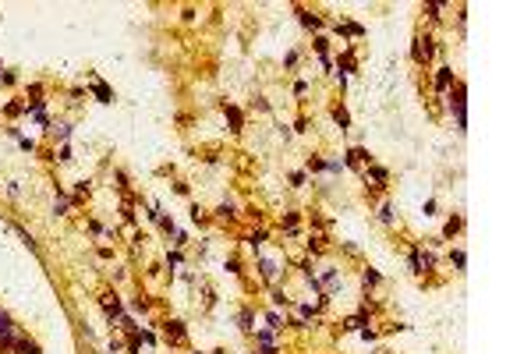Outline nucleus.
<instances>
[{
	"mask_svg": "<svg viewBox=\"0 0 531 354\" xmlns=\"http://www.w3.org/2000/svg\"><path fill=\"white\" fill-rule=\"evenodd\" d=\"M166 336L170 340H185V326L181 322H166Z\"/></svg>",
	"mask_w": 531,
	"mask_h": 354,
	"instance_id": "nucleus-6",
	"label": "nucleus"
},
{
	"mask_svg": "<svg viewBox=\"0 0 531 354\" xmlns=\"http://www.w3.org/2000/svg\"><path fill=\"white\" fill-rule=\"evenodd\" d=\"M4 333H15V326H11L8 312H0V336H4Z\"/></svg>",
	"mask_w": 531,
	"mask_h": 354,
	"instance_id": "nucleus-11",
	"label": "nucleus"
},
{
	"mask_svg": "<svg viewBox=\"0 0 531 354\" xmlns=\"http://www.w3.org/2000/svg\"><path fill=\"white\" fill-rule=\"evenodd\" d=\"M223 110H227V121L234 124V131H241V110L238 106H223Z\"/></svg>",
	"mask_w": 531,
	"mask_h": 354,
	"instance_id": "nucleus-8",
	"label": "nucleus"
},
{
	"mask_svg": "<svg viewBox=\"0 0 531 354\" xmlns=\"http://www.w3.org/2000/svg\"><path fill=\"white\" fill-rule=\"evenodd\" d=\"M15 350H18V354H39V343H29V340H18V343H15Z\"/></svg>",
	"mask_w": 531,
	"mask_h": 354,
	"instance_id": "nucleus-9",
	"label": "nucleus"
},
{
	"mask_svg": "<svg viewBox=\"0 0 531 354\" xmlns=\"http://www.w3.org/2000/svg\"><path fill=\"white\" fill-rule=\"evenodd\" d=\"M333 121L340 124V131H347V124H350V113H347L343 106H336V110H333Z\"/></svg>",
	"mask_w": 531,
	"mask_h": 354,
	"instance_id": "nucleus-5",
	"label": "nucleus"
},
{
	"mask_svg": "<svg viewBox=\"0 0 531 354\" xmlns=\"http://www.w3.org/2000/svg\"><path fill=\"white\" fill-rule=\"evenodd\" d=\"M92 92H96V99H99V103H110V89H106L103 82H92Z\"/></svg>",
	"mask_w": 531,
	"mask_h": 354,
	"instance_id": "nucleus-7",
	"label": "nucleus"
},
{
	"mask_svg": "<svg viewBox=\"0 0 531 354\" xmlns=\"http://www.w3.org/2000/svg\"><path fill=\"white\" fill-rule=\"evenodd\" d=\"M457 230H460V216H453V220H450V223H446V238H453V234H457Z\"/></svg>",
	"mask_w": 531,
	"mask_h": 354,
	"instance_id": "nucleus-14",
	"label": "nucleus"
},
{
	"mask_svg": "<svg viewBox=\"0 0 531 354\" xmlns=\"http://www.w3.org/2000/svg\"><path fill=\"white\" fill-rule=\"evenodd\" d=\"M262 276L273 280V276H276V266H273V262H262Z\"/></svg>",
	"mask_w": 531,
	"mask_h": 354,
	"instance_id": "nucleus-16",
	"label": "nucleus"
},
{
	"mask_svg": "<svg viewBox=\"0 0 531 354\" xmlns=\"http://www.w3.org/2000/svg\"><path fill=\"white\" fill-rule=\"evenodd\" d=\"M248 241H252V245H255V248H259V245H262V241H266V230H255V234H252V238H248Z\"/></svg>",
	"mask_w": 531,
	"mask_h": 354,
	"instance_id": "nucleus-19",
	"label": "nucleus"
},
{
	"mask_svg": "<svg viewBox=\"0 0 531 354\" xmlns=\"http://www.w3.org/2000/svg\"><path fill=\"white\" fill-rule=\"evenodd\" d=\"M365 326V315H354V319H347V329H362Z\"/></svg>",
	"mask_w": 531,
	"mask_h": 354,
	"instance_id": "nucleus-15",
	"label": "nucleus"
},
{
	"mask_svg": "<svg viewBox=\"0 0 531 354\" xmlns=\"http://www.w3.org/2000/svg\"><path fill=\"white\" fill-rule=\"evenodd\" d=\"M315 50H319V53H322V61H326V53H329V39H322V36H319V39H315Z\"/></svg>",
	"mask_w": 531,
	"mask_h": 354,
	"instance_id": "nucleus-13",
	"label": "nucleus"
},
{
	"mask_svg": "<svg viewBox=\"0 0 531 354\" xmlns=\"http://www.w3.org/2000/svg\"><path fill=\"white\" fill-rule=\"evenodd\" d=\"M362 280H365V287H376V283H379V273H376V269H365Z\"/></svg>",
	"mask_w": 531,
	"mask_h": 354,
	"instance_id": "nucleus-12",
	"label": "nucleus"
},
{
	"mask_svg": "<svg viewBox=\"0 0 531 354\" xmlns=\"http://www.w3.org/2000/svg\"><path fill=\"white\" fill-rule=\"evenodd\" d=\"M432 57V39L429 36H418L415 39V61H429Z\"/></svg>",
	"mask_w": 531,
	"mask_h": 354,
	"instance_id": "nucleus-2",
	"label": "nucleus"
},
{
	"mask_svg": "<svg viewBox=\"0 0 531 354\" xmlns=\"http://www.w3.org/2000/svg\"><path fill=\"white\" fill-rule=\"evenodd\" d=\"M450 82H453V71H450V68H439V71H436V89H450Z\"/></svg>",
	"mask_w": 531,
	"mask_h": 354,
	"instance_id": "nucleus-3",
	"label": "nucleus"
},
{
	"mask_svg": "<svg viewBox=\"0 0 531 354\" xmlns=\"http://www.w3.org/2000/svg\"><path fill=\"white\" fill-rule=\"evenodd\" d=\"M453 110H457V128L464 131V124H467V117H464V85H460V82L453 85Z\"/></svg>",
	"mask_w": 531,
	"mask_h": 354,
	"instance_id": "nucleus-1",
	"label": "nucleus"
},
{
	"mask_svg": "<svg viewBox=\"0 0 531 354\" xmlns=\"http://www.w3.org/2000/svg\"><path fill=\"white\" fill-rule=\"evenodd\" d=\"M103 308H106V315H121V301H117V294H106V298H103Z\"/></svg>",
	"mask_w": 531,
	"mask_h": 354,
	"instance_id": "nucleus-4",
	"label": "nucleus"
},
{
	"mask_svg": "<svg viewBox=\"0 0 531 354\" xmlns=\"http://www.w3.org/2000/svg\"><path fill=\"white\" fill-rule=\"evenodd\" d=\"M283 227H287V230H294V227H298V216H294V213H287V216H283Z\"/></svg>",
	"mask_w": 531,
	"mask_h": 354,
	"instance_id": "nucleus-18",
	"label": "nucleus"
},
{
	"mask_svg": "<svg viewBox=\"0 0 531 354\" xmlns=\"http://www.w3.org/2000/svg\"><path fill=\"white\" fill-rule=\"evenodd\" d=\"M301 25H305V29H319V25H322V18H315V15H308V11H301Z\"/></svg>",
	"mask_w": 531,
	"mask_h": 354,
	"instance_id": "nucleus-10",
	"label": "nucleus"
},
{
	"mask_svg": "<svg viewBox=\"0 0 531 354\" xmlns=\"http://www.w3.org/2000/svg\"><path fill=\"white\" fill-rule=\"evenodd\" d=\"M64 209H68V199H64V195H61V199H57V202H53V213H57V216H61V213H64Z\"/></svg>",
	"mask_w": 531,
	"mask_h": 354,
	"instance_id": "nucleus-17",
	"label": "nucleus"
},
{
	"mask_svg": "<svg viewBox=\"0 0 531 354\" xmlns=\"http://www.w3.org/2000/svg\"><path fill=\"white\" fill-rule=\"evenodd\" d=\"M372 177H376V181L383 185V181H386V170H383V166H372Z\"/></svg>",
	"mask_w": 531,
	"mask_h": 354,
	"instance_id": "nucleus-20",
	"label": "nucleus"
}]
</instances>
